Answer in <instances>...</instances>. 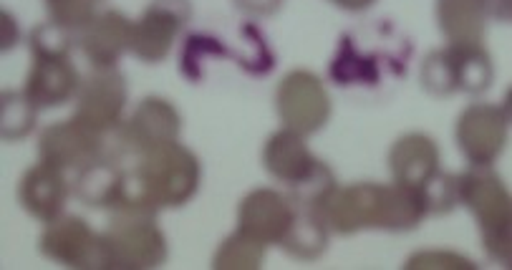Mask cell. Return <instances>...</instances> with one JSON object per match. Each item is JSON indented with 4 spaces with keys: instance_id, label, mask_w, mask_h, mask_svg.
Listing matches in <instances>:
<instances>
[{
    "instance_id": "30",
    "label": "cell",
    "mask_w": 512,
    "mask_h": 270,
    "mask_svg": "<svg viewBox=\"0 0 512 270\" xmlns=\"http://www.w3.org/2000/svg\"><path fill=\"white\" fill-rule=\"evenodd\" d=\"M74 31L59 26V23H43L33 28L28 43H31V56H71L74 46Z\"/></svg>"
},
{
    "instance_id": "28",
    "label": "cell",
    "mask_w": 512,
    "mask_h": 270,
    "mask_svg": "<svg viewBox=\"0 0 512 270\" xmlns=\"http://www.w3.org/2000/svg\"><path fill=\"white\" fill-rule=\"evenodd\" d=\"M336 187H338V182H336V177H333L331 167L318 159V165L313 167L311 175H308L303 182H298V185L291 187V200L296 207H306V210L323 212L328 197L333 195V190H336Z\"/></svg>"
},
{
    "instance_id": "32",
    "label": "cell",
    "mask_w": 512,
    "mask_h": 270,
    "mask_svg": "<svg viewBox=\"0 0 512 270\" xmlns=\"http://www.w3.org/2000/svg\"><path fill=\"white\" fill-rule=\"evenodd\" d=\"M407 270H475L470 258L452 250H419L404 265Z\"/></svg>"
},
{
    "instance_id": "33",
    "label": "cell",
    "mask_w": 512,
    "mask_h": 270,
    "mask_svg": "<svg viewBox=\"0 0 512 270\" xmlns=\"http://www.w3.org/2000/svg\"><path fill=\"white\" fill-rule=\"evenodd\" d=\"M18 41H21V31H18L16 16L3 11L0 13V51L8 53L11 48L18 46Z\"/></svg>"
},
{
    "instance_id": "4",
    "label": "cell",
    "mask_w": 512,
    "mask_h": 270,
    "mask_svg": "<svg viewBox=\"0 0 512 270\" xmlns=\"http://www.w3.org/2000/svg\"><path fill=\"white\" fill-rule=\"evenodd\" d=\"M104 245L109 270H147L167 263V238L154 215L114 212L106 228Z\"/></svg>"
},
{
    "instance_id": "3",
    "label": "cell",
    "mask_w": 512,
    "mask_h": 270,
    "mask_svg": "<svg viewBox=\"0 0 512 270\" xmlns=\"http://www.w3.org/2000/svg\"><path fill=\"white\" fill-rule=\"evenodd\" d=\"M460 205L470 207L482 233L485 253L495 263H512V197L490 167H472L460 175Z\"/></svg>"
},
{
    "instance_id": "5",
    "label": "cell",
    "mask_w": 512,
    "mask_h": 270,
    "mask_svg": "<svg viewBox=\"0 0 512 270\" xmlns=\"http://www.w3.org/2000/svg\"><path fill=\"white\" fill-rule=\"evenodd\" d=\"M275 109L286 129L311 137L331 119V96L326 86L311 71H291L283 76L275 91Z\"/></svg>"
},
{
    "instance_id": "8",
    "label": "cell",
    "mask_w": 512,
    "mask_h": 270,
    "mask_svg": "<svg viewBox=\"0 0 512 270\" xmlns=\"http://www.w3.org/2000/svg\"><path fill=\"white\" fill-rule=\"evenodd\" d=\"M192 21L190 0H152L132 31V48L142 64H159L169 56L175 38Z\"/></svg>"
},
{
    "instance_id": "17",
    "label": "cell",
    "mask_w": 512,
    "mask_h": 270,
    "mask_svg": "<svg viewBox=\"0 0 512 270\" xmlns=\"http://www.w3.org/2000/svg\"><path fill=\"white\" fill-rule=\"evenodd\" d=\"M263 165L270 177L293 187L311 175L318 159L311 154L303 134L293 132V129H280V132L270 134L265 142Z\"/></svg>"
},
{
    "instance_id": "35",
    "label": "cell",
    "mask_w": 512,
    "mask_h": 270,
    "mask_svg": "<svg viewBox=\"0 0 512 270\" xmlns=\"http://www.w3.org/2000/svg\"><path fill=\"white\" fill-rule=\"evenodd\" d=\"M487 3V18H495V21L507 23L510 21L512 0H485Z\"/></svg>"
},
{
    "instance_id": "31",
    "label": "cell",
    "mask_w": 512,
    "mask_h": 270,
    "mask_svg": "<svg viewBox=\"0 0 512 270\" xmlns=\"http://www.w3.org/2000/svg\"><path fill=\"white\" fill-rule=\"evenodd\" d=\"M51 21L69 31H81L96 16L94 0H46Z\"/></svg>"
},
{
    "instance_id": "12",
    "label": "cell",
    "mask_w": 512,
    "mask_h": 270,
    "mask_svg": "<svg viewBox=\"0 0 512 270\" xmlns=\"http://www.w3.org/2000/svg\"><path fill=\"white\" fill-rule=\"evenodd\" d=\"M296 218V205L273 187H258L240 202L238 230L263 245H280Z\"/></svg>"
},
{
    "instance_id": "29",
    "label": "cell",
    "mask_w": 512,
    "mask_h": 270,
    "mask_svg": "<svg viewBox=\"0 0 512 270\" xmlns=\"http://www.w3.org/2000/svg\"><path fill=\"white\" fill-rule=\"evenodd\" d=\"M427 200L429 215H447L460 205V175H449L439 170L427 185L422 187Z\"/></svg>"
},
{
    "instance_id": "14",
    "label": "cell",
    "mask_w": 512,
    "mask_h": 270,
    "mask_svg": "<svg viewBox=\"0 0 512 270\" xmlns=\"http://www.w3.org/2000/svg\"><path fill=\"white\" fill-rule=\"evenodd\" d=\"M81 89V79L71 56H33L31 74L26 81V96L38 109L64 106Z\"/></svg>"
},
{
    "instance_id": "10",
    "label": "cell",
    "mask_w": 512,
    "mask_h": 270,
    "mask_svg": "<svg viewBox=\"0 0 512 270\" xmlns=\"http://www.w3.org/2000/svg\"><path fill=\"white\" fill-rule=\"evenodd\" d=\"M180 129L182 117L175 104H169L167 99H159V96H147V99L139 101L129 122H124L117 129L119 149L137 157L147 149L177 142Z\"/></svg>"
},
{
    "instance_id": "37",
    "label": "cell",
    "mask_w": 512,
    "mask_h": 270,
    "mask_svg": "<svg viewBox=\"0 0 512 270\" xmlns=\"http://www.w3.org/2000/svg\"><path fill=\"white\" fill-rule=\"evenodd\" d=\"M94 3H99V0H94Z\"/></svg>"
},
{
    "instance_id": "19",
    "label": "cell",
    "mask_w": 512,
    "mask_h": 270,
    "mask_svg": "<svg viewBox=\"0 0 512 270\" xmlns=\"http://www.w3.org/2000/svg\"><path fill=\"white\" fill-rule=\"evenodd\" d=\"M434 16L449 46L482 43L487 26L485 0H437Z\"/></svg>"
},
{
    "instance_id": "7",
    "label": "cell",
    "mask_w": 512,
    "mask_h": 270,
    "mask_svg": "<svg viewBox=\"0 0 512 270\" xmlns=\"http://www.w3.org/2000/svg\"><path fill=\"white\" fill-rule=\"evenodd\" d=\"M129 101V86L122 71L104 69L94 71L89 79L81 84L76 94V114L81 124L94 129L96 134L106 137L109 132H117L122 127L124 109Z\"/></svg>"
},
{
    "instance_id": "34",
    "label": "cell",
    "mask_w": 512,
    "mask_h": 270,
    "mask_svg": "<svg viewBox=\"0 0 512 270\" xmlns=\"http://www.w3.org/2000/svg\"><path fill=\"white\" fill-rule=\"evenodd\" d=\"M233 3L240 8V11L248 13V16L265 18V16H273V13H278V8L283 0H233Z\"/></svg>"
},
{
    "instance_id": "20",
    "label": "cell",
    "mask_w": 512,
    "mask_h": 270,
    "mask_svg": "<svg viewBox=\"0 0 512 270\" xmlns=\"http://www.w3.org/2000/svg\"><path fill=\"white\" fill-rule=\"evenodd\" d=\"M328 76L336 86H376L381 81V56L366 53L351 33L338 38L336 56L328 66Z\"/></svg>"
},
{
    "instance_id": "21",
    "label": "cell",
    "mask_w": 512,
    "mask_h": 270,
    "mask_svg": "<svg viewBox=\"0 0 512 270\" xmlns=\"http://www.w3.org/2000/svg\"><path fill=\"white\" fill-rule=\"evenodd\" d=\"M328 228L323 212L296 207V218L288 228L286 238L280 240V248L298 260H318L328 248Z\"/></svg>"
},
{
    "instance_id": "16",
    "label": "cell",
    "mask_w": 512,
    "mask_h": 270,
    "mask_svg": "<svg viewBox=\"0 0 512 270\" xmlns=\"http://www.w3.org/2000/svg\"><path fill=\"white\" fill-rule=\"evenodd\" d=\"M389 170L396 185L422 190L439 172V147L422 132H409L389 149Z\"/></svg>"
},
{
    "instance_id": "24",
    "label": "cell",
    "mask_w": 512,
    "mask_h": 270,
    "mask_svg": "<svg viewBox=\"0 0 512 270\" xmlns=\"http://www.w3.org/2000/svg\"><path fill=\"white\" fill-rule=\"evenodd\" d=\"M38 106L26 96V91H6L0 99V134L6 142H21L36 129Z\"/></svg>"
},
{
    "instance_id": "22",
    "label": "cell",
    "mask_w": 512,
    "mask_h": 270,
    "mask_svg": "<svg viewBox=\"0 0 512 270\" xmlns=\"http://www.w3.org/2000/svg\"><path fill=\"white\" fill-rule=\"evenodd\" d=\"M454 56V66H457V81H460V91L465 94H482L490 89L492 79H495V69H492L490 53L482 48V43H465V46H449Z\"/></svg>"
},
{
    "instance_id": "15",
    "label": "cell",
    "mask_w": 512,
    "mask_h": 270,
    "mask_svg": "<svg viewBox=\"0 0 512 270\" xmlns=\"http://www.w3.org/2000/svg\"><path fill=\"white\" fill-rule=\"evenodd\" d=\"M18 197H21V205L26 207L28 215L51 225L64 218V207L69 200V180L59 167L38 162L23 175Z\"/></svg>"
},
{
    "instance_id": "1",
    "label": "cell",
    "mask_w": 512,
    "mask_h": 270,
    "mask_svg": "<svg viewBox=\"0 0 512 270\" xmlns=\"http://www.w3.org/2000/svg\"><path fill=\"white\" fill-rule=\"evenodd\" d=\"M200 159L180 142L147 149L124 170L122 197L114 212L154 215L162 207H182L200 190Z\"/></svg>"
},
{
    "instance_id": "13",
    "label": "cell",
    "mask_w": 512,
    "mask_h": 270,
    "mask_svg": "<svg viewBox=\"0 0 512 270\" xmlns=\"http://www.w3.org/2000/svg\"><path fill=\"white\" fill-rule=\"evenodd\" d=\"M134 21L119 11L96 13L89 26L79 31V46L94 71L117 69L124 51L132 48Z\"/></svg>"
},
{
    "instance_id": "9",
    "label": "cell",
    "mask_w": 512,
    "mask_h": 270,
    "mask_svg": "<svg viewBox=\"0 0 512 270\" xmlns=\"http://www.w3.org/2000/svg\"><path fill=\"white\" fill-rule=\"evenodd\" d=\"M510 112L497 104H470L457 119L454 137L470 167H492L502 154Z\"/></svg>"
},
{
    "instance_id": "36",
    "label": "cell",
    "mask_w": 512,
    "mask_h": 270,
    "mask_svg": "<svg viewBox=\"0 0 512 270\" xmlns=\"http://www.w3.org/2000/svg\"><path fill=\"white\" fill-rule=\"evenodd\" d=\"M331 3L338 8H344V11L349 13H361V11H369L376 0H331Z\"/></svg>"
},
{
    "instance_id": "2",
    "label": "cell",
    "mask_w": 512,
    "mask_h": 270,
    "mask_svg": "<svg viewBox=\"0 0 512 270\" xmlns=\"http://www.w3.org/2000/svg\"><path fill=\"white\" fill-rule=\"evenodd\" d=\"M429 215L422 190L404 185H359L336 187L323 207L328 228L338 235H354L359 230H391L407 233Z\"/></svg>"
},
{
    "instance_id": "25",
    "label": "cell",
    "mask_w": 512,
    "mask_h": 270,
    "mask_svg": "<svg viewBox=\"0 0 512 270\" xmlns=\"http://www.w3.org/2000/svg\"><path fill=\"white\" fill-rule=\"evenodd\" d=\"M265 250L260 240L250 238V235L235 230L230 238L222 240L217 248L215 258H212V268L215 270H258L265 260Z\"/></svg>"
},
{
    "instance_id": "11",
    "label": "cell",
    "mask_w": 512,
    "mask_h": 270,
    "mask_svg": "<svg viewBox=\"0 0 512 270\" xmlns=\"http://www.w3.org/2000/svg\"><path fill=\"white\" fill-rule=\"evenodd\" d=\"M104 152V137L71 117L69 122H56L46 127L38 139L41 162L59 170H84Z\"/></svg>"
},
{
    "instance_id": "6",
    "label": "cell",
    "mask_w": 512,
    "mask_h": 270,
    "mask_svg": "<svg viewBox=\"0 0 512 270\" xmlns=\"http://www.w3.org/2000/svg\"><path fill=\"white\" fill-rule=\"evenodd\" d=\"M38 248L53 263L76 270H109L104 235L94 233L84 218H59L43 230Z\"/></svg>"
},
{
    "instance_id": "26",
    "label": "cell",
    "mask_w": 512,
    "mask_h": 270,
    "mask_svg": "<svg viewBox=\"0 0 512 270\" xmlns=\"http://www.w3.org/2000/svg\"><path fill=\"white\" fill-rule=\"evenodd\" d=\"M419 84H422L427 94L437 96V99H444V96H452L460 91L457 66H454V56L449 46L427 53V59L422 61V69H419Z\"/></svg>"
},
{
    "instance_id": "23",
    "label": "cell",
    "mask_w": 512,
    "mask_h": 270,
    "mask_svg": "<svg viewBox=\"0 0 512 270\" xmlns=\"http://www.w3.org/2000/svg\"><path fill=\"white\" fill-rule=\"evenodd\" d=\"M207 59H233V51L210 33H190L180 51L182 76L192 84H200L202 76H205Z\"/></svg>"
},
{
    "instance_id": "27",
    "label": "cell",
    "mask_w": 512,
    "mask_h": 270,
    "mask_svg": "<svg viewBox=\"0 0 512 270\" xmlns=\"http://www.w3.org/2000/svg\"><path fill=\"white\" fill-rule=\"evenodd\" d=\"M238 51H233V61L243 71L253 76H268L275 69V56L265 41L263 31L255 23H245L238 33Z\"/></svg>"
},
{
    "instance_id": "18",
    "label": "cell",
    "mask_w": 512,
    "mask_h": 270,
    "mask_svg": "<svg viewBox=\"0 0 512 270\" xmlns=\"http://www.w3.org/2000/svg\"><path fill=\"white\" fill-rule=\"evenodd\" d=\"M122 185L124 167L114 159L99 157L84 170H79L74 182V195L81 205L94 207V210H117Z\"/></svg>"
}]
</instances>
